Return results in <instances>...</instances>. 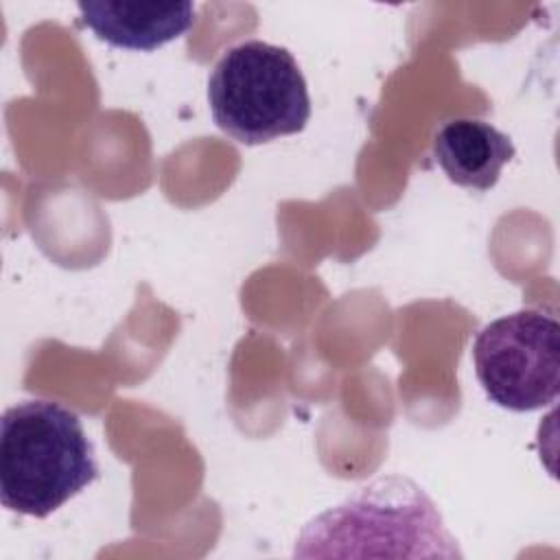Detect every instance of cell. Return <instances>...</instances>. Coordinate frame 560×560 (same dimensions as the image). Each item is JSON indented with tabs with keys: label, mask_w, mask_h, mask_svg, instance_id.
<instances>
[{
	"label": "cell",
	"mask_w": 560,
	"mask_h": 560,
	"mask_svg": "<svg viewBox=\"0 0 560 560\" xmlns=\"http://www.w3.org/2000/svg\"><path fill=\"white\" fill-rule=\"evenodd\" d=\"M295 558H462L429 494L400 475L378 477L317 514Z\"/></svg>",
	"instance_id": "6da1fadb"
},
{
	"label": "cell",
	"mask_w": 560,
	"mask_h": 560,
	"mask_svg": "<svg viewBox=\"0 0 560 560\" xmlns=\"http://www.w3.org/2000/svg\"><path fill=\"white\" fill-rule=\"evenodd\" d=\"M98 477L81 418L55 400H22L0 420V499L44 518Z\"/></svg>",
	"instance_id": "7a4b0ae2"
},
{
	"label": "cell",
	"mask_w": 560,
	"mask_h": 560,
	"mask_svg": "<svg viewBox=\"0 0 560 560\" xmlns=\"http://www.w3.org/2000/svg\"><path fill=\"white\" fill-rule=\"evenodd\" d=\"M214 125L241 144L298 133L311 118L306 79L295 57L262 39L228 48L208 79Z\"/></svg>",
	"instance_id": "3957f363"
},
{
	"label": "cell",
	"mask_w": 560,
	"mask_h": 560,
	"mask_svg": "<svg viewBox=\"0 0 560 560\" xmlns=\"http://www.w3.org/2000/svg\"><path fill=\"white\" fill-rule=\"evenodd\" d=\"M486 396L510 411H534L560 394V324L540 308H521L486 324L472 343Z\"/></svg>",
	"instance_id": "277c9868"
},
{
	"label": "cell",
	"mask_w": 560,
	"mask_h": 560,
	"mask_svg": "<svg viewBox=\"0 0 560 560\" xmlns=\"http://www.w3.org/2000/svg\"><path fill=\"white\" fill-rule=\"evenodd\" d=\"M77 9L98 39L129 50H155L195 20L192 2H79Z\"/></svg>",
	"instance_id": "5b68a950"
},
{
	"label": "cell",
	"mask_w": 560,
	"mask_h": 560,
	"mask_svg": "<svg viewBox=\"0 0 560 560\" xmlns=\"http://www.w3.org/2000/svg\"><path fill=\"white\" fill-rule=\"evenodd\" d=\"M433 158L446 177L468 190H490L514 158L512 138L477 118H453L433 136Z\"/></svg>",
	"instance_id": "8992f818"
}]
</instances>
